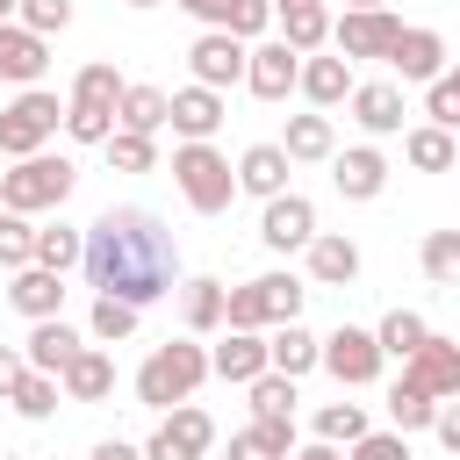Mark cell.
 Here are the masks:
<instances>
[{
    "instance_id": "obj_1",
    "label": "cell",
    "mask_w": 460,
    "mask_h": 460,
    "mask_svg": "<svg viewBox=\"0 0 460 460\" xmlns=\"http://www.w3.org/2000/svg\"><path fill=\"white\" fill-rule=\"evenodd\" d=\"M86 288L93 295H115V302H158L172 295V273H180V252H172V230L151 216V208H101L86 223V259H79Z\"/></svg>"
},
{
    "instance_id": "obj_2",
    "label": "cell",
    "mask_w": 460,
    "mask_h": 460,
    "mask_svg": "<svg viewBox=\"0 0 460 460\" xmlns=\"http://www.w3.org/2000/svg\"><path fill=\"white\" fill-rule=\"evenodd\" d=\"M208 374H216V367H208V345H194V338H165V345L137 367V402H144V410H180Z\"/></svg>"
},
{
    "instance_id": "obj_3",
    "label": "cell",
    "mask_w": 460,
    "mask_h": 460,
    "mask_svg": "<svg viewBox=\"0 0 460 460\" xmlns=\"http://www.w3.org/2000/svg\"><path fill=\"white\" fill-rule=\"evenodd\" d=\"M72 187H79V165L72 158H50V151H36V158H14L7 172H0V208H14V216H50V208H65L72 201Z\"/></svg>"
},
{
    "instance_id": "obj_4",
    "label": "cell",
    "mask_w": 460,
    "mask_h": 460,
    "mask_svg": "<svg viewBox=\"0 0 460 460\" xmlns=\"http://www.w3.org/2000/svg\"><path fill=\"white\" fill-rule=\"evenodd\" d=\"M172 180H180V194H187L194 216H223L230 194H237V172H230V158L216 144H180L172 151Z\"/></svg>"
},
{
    "instance_id": "obj_5",
    "label": "cell",
    "mask_w": 460,
    "mask_h": 460,
    "mask_svg": "<svg viewBox=\"0 0 460 460\" xmlns=\"http://www.w3.org/2000/svg\"><path fill=\"white\" fill-rule=\"evenodd\" d=\"M58 122H65L58 93H43V86H22V93L0 108V151H7V158H36V151L58 137Z\"/></svg>"
},
{
    "instance_id": "obj_6",
    "label": "cell",
    "mask_w": 460,
    "mask_h": 460,
    "mask_svg": "<svg viewBox=\"0 0 460 460\" xmlns=\"http://www.w3.org/2000/svg\"><path fill=\"white\" fill-rule=\"evenodd\" d=\"M381 338L374 331H359V323H338L331 338H323V367H331V381L338 388H367V381H381Z\"/></svg>"
},
{
    "instance_id": "obj_7",
    "label": "cell",
    "mask_w": 460,
    "mask_h": 460,
    "mask_svg": "<svg viewBox=\"0 0 460 460\" xmlns=\"http://www.w3.org/2000/svg\"><path fill=\"white\" fill-rule=\"evenodd\" d=\"M331 43H338V58H345V65H352V58H395V43H402V22H395L388 7L338 14V22H331Z\"/></svg>"
},
{
    "instance_id": "obj_8",
    "label": "cell",
    "mask_w": 460,
    "mask_h": 460,
    "mask_svg": "<svg viewBox=\"0 0 460 460\" xmlns=\"http://www.w3.org/2000/svg\"><path fill=\"white\" fill-rule=\"evenodd\" d=\"M187 65H194V86H237L244 79V65H252V50L230 36V29H201L194 36V50H187Z\"/></svg>"
},
{
    "instance_id": "obj_9",
    "label": "cell",
    "mask_w": 460,
    "mask_h": 460,
    "mask_svg": "<svg viewBox=\"0 0 460 460\" xmlns=\"http://www.w3.org/2000/svg\"><path fill=\"white\" fill-rule=\"evenodd\" d=\"M259 237H266V252H309L316 244V201L309 194H273L266 216H259Z\"/></svg>"
},
{
    "instance_id": "obj_10",
    "label": "cell",
    "mask_w": 460,
    "mask_h": 460,
    "mask_svg": "<svg viewBox=\"0 0 460 460\" xmlns=\"http://www.w3.org/2000/svg\"><path fill=\"white\" fill-rule=\"evenodd\" d=\"M402 381H410V388H424L431 402H453V395H460V345L431 331V338H424V352H417V359H402Z\"/></svg>"
},
{
    "instance_id": "obj_11",
    "label": "cell",
    "mask_w": 460,
    "mask_h": 460,
    "mask_svg": "<svg viewBox=\"0 0 460 460\" xmlns=\"http://www.w3.org/2000/svg\"><path fill=\"white\" fill-rule=\"evenodd\" d=\"M244 86H252L259 101H288V93L302 86V50H288V43H259L252 65H244Z\"/></svg>"
},
{
    "instance_id": "obj_12",
    "label": "cell",
    "mask_w": 460,
    "mask_h": 460,
    "mask_svg": "<svg viewBox=\"0 0 460 460\" xmlns=\"http://www.w3.org/2000/svg\"><path fill=\"white\" fill-rule=\"evenodd\" d=\"M208 367H216L223 381L252 388L259 374H273V352H266V338H259V331H223V345H208Z\"/></svg>"
},
{
    "instance_id": "obj_13",
    "label": "cell",
    "mask_w": 460,
    "mask_h": 460,
    "mask_svg": "<svg viewBox=\"0 0 460 460\" xmlns=\"http://www.w3.org/2000/svg\"><path fill=\"white\" fill-rule=\"evenodd\" d=\"M86 345H79V331L65 323V316H43L36 331H29V345H22V359L36 367V374H50V381H65V367L79 359Z\"/></svg>"
},
{
    "instance_id": "obj_14",
    "label": "cell",
    "mask_w": 460,
    "mask_h": 460,
    "mask_svg": "<svg viewBox=\"0 0 460 460\" xmlns=\"http://www.w3.org/2000/svg\"><path fill=\"white\" fill-rule=\"evenodd\" d=\"M402 86L395 79H367V86H352V122L367 129V137H395L402 129Z\"/></svg>"
},
{
    "instance_id": "obj_15",
    "label": "cell",
    "mask_w": 460,
    "mask_h": 460,
    "mask_svg": "<svg viewBox=\"0 0 460 460\" xmlns=\"http://www.w3.org/2000/svg\"><path fill=\"white\" fill-rule=\"evenodd\" d=\"M331 180H338V194H345V201H374V194L388 187V158H381L374 144H352V151H338V158H331Z\"/></svg>"
},
{
    "instance_id": "obj_16",
    "label": "cell",
    "mask_w": 460,
    "mask_h": 460,
    "mask_svg": "<svg viewBox=\"0 0 460 460\" xmlns=\"http://www.w3.org/2000/svg\"><path fill=\"white\" fill-rule=\"evenodd\" d=\"M43 65H50L43 36H36V29H22V22H0V79L36 86V79H43Z\"/></svg>"
},
{
    "instance_id": "obj_17",
    "label": "cell",
    "mask_w": 460,
    "mask_h": 460,
    "mask_svg": "<svg viewBox=\"0 0 460 460\" xmlns=\"http://www.w3.org/2000/svg\"><path fill=\"white\" fill-rule=\"evenodd\" d=\"M172 129H180L187 144H208V137L223 129V93H216V86H180V93H172Z\"/></svg>"
},
{
    "instance_id": "obj_18",
    "label": "cell",
    "mask_w": 460,
    "mask_h": 460,
    "mask_svg": "<svg viewBox=\"0 0 460 460\" xmlns=\"http://www.w3.org/2000/svg\"><path fill=\"white\" fill-rule=\"evenodd\" d=\"M309 280H316V288H352V280H359V244L338 237V230H316V244H309Z\"/></svg>"
},
{
    "instance_id": "obj_19",
    "label": "cell",
    "mask_w": 460,
    "mask_h": 460,
    "mask_svg": "<svg viewBox=\"0 0 460 460\" xmlns=\"http://www.w3.org/2000/svg\"><path fill=\"white\" fill-rule=\"evenodd\" d=\"M402 79H446V36L438 29H402V43H395V58H388Z\"/></svg>"
},
{
    "instance_id": "obj_20",
    "label": "cell",
    "mask_w": 460,
    "mask_h": 460,
    "mask_svg": "<svg viewBox=\"0 0 460 460\" xmlns=\"http://www.w3.org/2000/svg\"><path fill=\"white\" fill-rule=\"evenodd\" d=\"M288 165H295V158H288L280 144H252V151L237 158V187L259 194V201H273V194H288Z\"/></svg>"
},
{
    "instance_id": "obj_21",
    "label": "cell",
    "mask_w": 460,
    "mask_h": 460,
    "mask_svg": "<svg viewBox=\"0 0 460 460\" xmlns=\"http://www.w3.org/2000/svg\"><path fill=\"white\" fill-rule=\"evenodd\" d=\"M7 302H14L29 323H43V316H58V302H65V273H50V266H22L14 288H7Z\"/></svg>"
},
{
    "instance_id": "obj_22",
    "label": "cell",
    "mask_w": 460,
    "mask_h": 460,
    "mask_svg": "<svg viewBox=\"0 0 460 460\" xmlns=\"http://www.w3.org/2000/svg\"><path fill=\"white\" fill-rule=\"evenodd\" d=\"M266 352H273V374H288V381H302L309 367H323V338H309L302 323H273Z\"/></svg>"
},
{
    "instance_id": "obj_23",
    "label": "cell",
    "mask_w": 460,
    "mask_h": 460,
    "mask_svg": "<svg viewBox=\"0 0 460 460\" xmlns=\"http://www.w3.org/2000/svg\"><path fill=\"white\" fill-rule=\"evenodd\" d=\"M58 388H65L72 402H108V395H115V359H108L101 345H86V352L65 367V381H58Z\"/></svg>"
},
{
    "instance_id": "obj_24",
    "label": "cell",
    "mask_w": 460,
    "mask_h": 460,
    "mask_svg": "<svg viewBox=\"0 0 460 460\" xmlns=\"http://www.w3.org/2000/svg\"><path fill=\"white\" fill-rule=\"evenodd\" d=\"M352 65L345 58H302V93H309V108H338V101H352Z\"/></svg>"
},
{
    "instance_id": "obj_25",
    "label": "cell",
    "mask_w": 460,
    "mask_h": 460,
    "mask_svg": "<svg viewBox=\"0 0 460 460\" xmlns=\"http://www.w3.org/2000/svg\"><path fill=\"white\" fill-rule=\"evenodd\" d=\"M165 122H172V93H165V86H122L115 129H137V137H151V129H165Z\"/></svg>"
},
{
    "instance_id": "obj_26",
    "label": "cell",
    "mask_w": 460,
    "mask_h": 460,
    "mask_svg": "<svg viewBox=\"0 0 460 460\" xmlns=\"http://www.w3.org/2000/svg\"><path fill=\"white\" fill-rule=\"evenodd\" d=\"M280 151H288L295 165L338 158V129H331V115H288V137H280Z\"/></svg>"
},
{
    "instance_id": "obj_27",
    "label": "cell",
    "mask_w": 460,
    "mask_h": 460,
    "mask_svg": "<svg viewBox=\"0 0 460 460\" xmlns=\"http://www.w3.org/2000/svg\"><path fill=\"white\" fill-rule=\"evenodd\" d=\"M402 158H410L417 172H453L460 144H453V129H438V122H417V129H402Z\"/></svg>"
},
{
    "instance_id": "obj_28",
    "label": "cell",
    "mask_w": 460,
    "mask_h": 460,
    "mask_svg": "<svg viewBox=\"0 0 460 460\" xmlns=\"http://www.w3.org/2000/svg\"><path fill=\"white\" fill-rule=\"evenodd\" d=\"M65 108H101V115H115V108H122V79H115V65H108V58L79 65V79H72V101H65Z\"/></svg>"
},
{
    "instance_id": "obj_29",
    "label": "cell",
    "mask_w": 460,
    "mask_h": 460,
    "mask_svg": "<svg viewBox=\"0 0 460 460\" xmlns=\"http://www.w3.org/2000/svg\"><path fill=\"white\" fill-rule=\"evenodd\" d=\"M230 460H295V424H244L230 438Z\"/></svg>"
},
{
    "instance_id": "obj_30",
    "label": "cell",
    "mask_w": 460,
    "mask_h": 460,
    "mask_svg": "<svg viewBox=\"0 0 460 460\" xmlns=\"http://www.w3.org/2000/svg\"><path fill=\"white\" fill-rule=\"evenodd\" d=\"M180 309H187V331H194V338H208V331H223V309H230V288L201 273V280H187V302H180Z\"/></svg>"
},
{
    "instance_id": "obj_31",
    "label": "cell",
    "mask_w": 460,
    "mask_h": 460,
    "mask_svg": "<svg viewBox=\"0 0 460 460\" xmlns=\"http://www.w3.org/2000/svg\"><path fill=\"white\" fill-rule=\"evenodd\" d=\"M79 259H86V230H72V223H43V230H36V266L72 273Z\"/></svg>"
},
{
    "instance_id": "obj_32",
    "label": "cell",
    "mask_w": 460,
    "mask_h": 460,
    "mask_svg": "<svg viewBox=\"0 0 460 460\" xmlns=\"http://www.w3.org/2000/svg\"><path fill=\"white\" fill-rule=\"evenodd\" d=\"M252 288H259V309H266V323H302V295H309V288H302L295 273H259Z\"/></svg>"
},
{
    "instance_id": "obj_33",
    "label": "cell",
    "mask_w": 460,
    "mask_h": 460,
    "mask_svg": "<svg viewBox=\"0 0 460 460\" xmlns=\"http://www.w3.org/2000/svg\"><path fill=\"white\" fill-rule=\"evenodd\" d=\"M374 338H381V352H388V359H417V352H424V338H431V323H424L417 309H388Z\"/></svg>"
},
{
    "instance_id": "obj_34",
    "label": "cell",
    "mask_w": 460,
    "mask_h": 460,
    "mask_svg": "<svg viewBox=\"0 0 460 460\" xmlns=\"http://www.w3.org/2000/svg\"><path fill=\"white\" fill-rule=\"evenodd\" d=\"M388 424H395L402 438H410V431H431V424H438V402H431L424 388L395 381V388H388Z\"/></svg>"
},
{
    "instance_id": "obj_35",
    "label": "cell",
    "mask_w": 460,
    "mask_h": 460,
    "mask_svg": "<svg viewBox=\"0 0 460 460\" xmlns=\"http://www.w3.org/2000/svg\"><path fill=\"white\" fill-rule=\"evenodd\" d=\"M252 417L259 424H295V381L288 374H259L252 381Z\"/></svg>"
},
{
    "instance_id": "obj_36",
    "label": "cell",
    "mask_w": 460,
    "mask_h": 460,
    "mask_svg": "<svg viewBox=\"0 0 460 460\" xmlns=\"http://www.w3.org/2000/svg\"><path fill=\"white\" fill-rule=\"evenodd\" d=\"M316 438L323 446H359L367 438V410L359 402H323L316 410Z\"/></svg>"
},
{
    "instance_id": "obj_37",
    "label": "cell",
    "mask_w": 460,
    "mask_h": 460,
    "mask_svg": "<svg viewBox=\"0 0 460 460\" xmlns=\"http://www.w3.org/2000/svg\"><path fill=\"white\" fill-rule=\"evenodd\" d=\"M0 266H7V273L36 266V223L14 216V208H0Z\"/></svg>"
},
{
    "instance_id": "obj_38",
    "label": "cell",
    "mask_w": 460,
    "mask_h": 460,
    "mask_svg": "<svg viewBox=\"0 0 460 460\" xmlns=\"http://www.w3.org/2000/svg\"><path fill=\"white\" fill-rule=\"evenodd\" d=\"M137 316H144L137 302H115V295H93V316H86V323H93V338H101V345H122V338L137 331Z\"/></svg>"
},
{
    "instance_id": "obj_39",
    "label": "cell",
    "mask_w": 460,
    "mask_h": 460,
    "mask_svg": "<svg viewBox=\"0 0 460 460\" xmlns=\"http://www.w3.org/2000/svg\"><path fill=\"white\" fill-rule=\"evenodd\" d=\"M417 259H424V273H431L438 288H460V230H431Z\"/></svg>"
},
{
    "instance_id": "obj_40",
    "label": "cell",
    "mask_w": 460,
    "mask_h": 460,
    "mask_svg": "<svg viewBox=\"0 0 460 460\" xmlns=\"http://www.w3.org/2000/svg\"><path fill=\"white\" fill-rule=\"evenodd\" d=\"M101 151H108V165H115V172H151V165H158L151 137H137V129H115V137H108Z\"/></svg>"
},
{
    "instance_id": "obj_41",
    "label": "cell",
    "mask_w": 460,
    "mask_h": 460,
    "mask_svg": "<svg viewBox=\"0 0 460 460\" xmlns=\"http://www.w3.org/2000/svg\"><path fill=\"white\" fill-rule=\"evenodd\" d=\"M7 402H14V410H22V417H29V424H36V417H50V410H58V381H50V374H36V367H29V374H22V381H14V395H7Z\"/></svg>"
},
{
    "instance_id": "obj_42",
    "label": "cell",
    "mask_w": 460,
    "mask_h": 460,
    "mask_svg": "<svg viewBox=\"0 0 460 460\" xmlns=\"http://www.w3.org/2000/svg\"><path fill=\"white\" fill-rule=\"evenodd\" d=\"M165 431H172V438H187L194 453H208V446H216V417H208L201 402H180V410H165Z\"/></svg>"
},
{
    "instance_id": "obj_43",
    "label": "cell",
    "mask_w": 460,
    "mask_h": 460,
    "mask_svg": "<svg viewBox=\"0 0 460 460\" xmlns=\"http://www.w3.org/2000/svg\"><path fill=\"white\" fill-rule=\"evenodd\" d=\"M22 29H36L43 43L58 36V29H72V0H22V14H14Z\"/></svg>"
},
{
    "instance_id": "obj_44",
    "label": "cell",
    "mask_w": 460,
    "mask_h": 460,
    "mask_svg": "<svg viewBox=\"0 0 460 460\" xmlns=\"http://www.w3.org/2000/svg\"><path fill=\"white\" fill-rule=\"evenodd\" d=\"M424 115H431L438 129H460V86H453V72L424 86Z\"/></svg>"
},
{
    "instance_id": "obj_45",
    "label": "cell",
    "mask_w": 460,
    "mask_h": 460,
    "mask_svg": "<svg viewBox=\"0 0 460 460\" xmlns=\"http://www.w3.org/2000/svg\"><path fill=\"white\" fill-rule=\"evenodd\" d=\"M266 22H273V0H230V36L237 43H252V36H266Z\"/></svg>"
},
{
    "instance_id": "obj_46",
    "label": "cell",
    "mask_w": 460,
    "mask_h": 460,
    "mask_svg": "<svg viewBox=\"0 0 460 460\" xmlns=\"http://www.w3.org/2000/svg\"><path fill=\"white\" fill-rule=\"evenodd\" d=\"M345 460H410V438L402 431H367L359 446H345Z\"/></svg>"
},
{
    "instance_id": "obj_47",
    "label": "cell",
    "mask_w": 460,
    "mask_h": 460,
    "mask_svg": "<svg viewBox=\"0 0 460 460\" xmlns=\"http://www.w3.org/2000/svg\"><path fill=\"white\" fill-rule=\"evenodd\" d=\"M144 460H201V453H194L187 438H172V431L158 424V431H151V446H144Z\"/></svg>"
},
{
    "instance_id": "obj_48",
    "label": "cell",
    "mask_w": 460,
    "mask_h": 460,
    "mask_svg": "<svg viewBox=\"0 0 460 460\" xmlns=\"http://www.w3.org/2000/svg\"><path fill=\"white\" fill-rule=\"evenodd\" d=\"M431 431H438V446H446V453H460V395H453V402H438V424H431Z\"/></svg>"
},
{
    "instance_id": "obj_49",
    "label": "cell",
    "mask_w": 460,
    "mask_h": 460,
    "mask_svg": "<svg viewBox=\"0 0 460 460\" xmlns=\"http://www.w3.org/2000/svg\"><path fill=\"white\" fill-rule=\"evenodd\" d=\"M22 374H29V359H22L14 345H0V402L14 395V381H22Z\"/></svg>"
},
{
    "instance_id": "obj_50",
    "label": "cell",
    "mask_w": 460,
    "mask_h": 460,
    "mask_svg": "<svg viewBox=\"0 0 460 460\" xmlns=\"http://www.w3.org/2000/svg\"><path fill=\"white\" fill-rule=\"evenodd\" d=\"M172 7H187L194 22H208V29H223L230 22V0H172Z\"/></svg>"
},
{
    "instance_id": "obj_51",
    "label": "cell",
    "mask_w": 460,
    "mask_h": 460,
    "mask_svg": "<svg viewBox=\"0 0 460 460\" xmlns=\"http://www.w3.org/2000/svg\"><path fill=\"white\" fill-rule=\"evenodd\" d=\"M86 460H144V453H137V446H122V438H101Z\"/></svg>"
},
{
    "instance_id": "obj_52",
    "label": "cell",
    "mask_w": 460,
    "mask_h": 460,
    "mask_svg": "<svg viewBox=\"0 0 460 460\" xmlns=\"http://www.w3.org/2000/svg\"><path fill=\"white\" fill-rule=\"evenodd\" d=\"M295 460H345V453H338V446H323V438H316V446H295Z\"/></svg>"
},
{
    "instance_id": "obj_53",
    "label": "cell",
    "mask_w": 460,
    "mask_h": 460,
    "mask_svg": "<svg viewBox=\"0 0 460 460\" xmlns=\"http://www.w3.org/2000/svg\"><path fill=\"white\" fill-rule=\"evenodd\" d=\"M288 7H316V0H273V14H288Z\"/></svg>"
},
{
    "instance_id": "obj_54",
    "label": "cell",
    "mask_w": 460,
    "mask_h": 460,
    "mask_svg": "<svg viewBox=\"0 0 460 460\" xmlns=\"http://www.w3.org/2000/svg\"><path fill=\"white\" fill-rule=\"evenodd\" d=\"M367 7H381V0H345V14H367Z\"/></svg>"
},
{
    "instance_id": "obj_55",
    "label": "cell",
    "mask_w": 460,
    "mask_h": 460,
    "mask_svg": "<svg viewBox=\"0 0 460 460\" xmlns=\"http://www.w3.org/2000/svg\"><path fill=\"white\" fill-rule=\"evenodd\" d=\"M14 14H22V0H0V22H14Z\"/></svg>"
},
{
    "instance_id": "obj_56",
    "label": "cell",
    "mask_w": 460,
    "mask_h": 460,
    "mask_svg": "<svg viewBox=\"0 0 460 460\" xmlns=\"http://www.w3.org/2000/svg\"><path fill=\"white\" fill-rule=\"evenodd\" d=\"M129 7H158V0H129Z\"/></svg>"
},
{
    "instance_id": "obj_57",
    "label": "cell",
    "mask_w": 460,
    "mask_h": 460,
    "mask_svg": "<svg viewBox=\"0 0 460 460\" xmlns=\"http://www.w3.org/2000/svg\"><path fill=\"white\" fill-rule=\"evenodd\" d=\"M453 86H460V65H453Z\"/></svg>"
}]
</instances>
